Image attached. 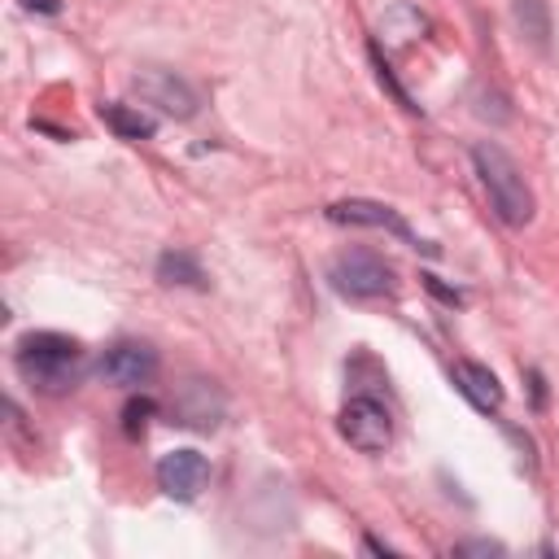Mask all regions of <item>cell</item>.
I'll return each mask as SVG.
<instances>
[{
    "instance_id": "cell-3",
    "label": "cell",
    "mask_w": 559,
    "mask_h": 559,
    "mask_svg": "<svg viewBox=\"0 0 559 559\" xmlns=\"http://www.w3.org/2000/svg\"><path fill=\"white\" fill-rule=\"evenodd\" d=\"M332 284L345 297H384L393 293V266L371 249H345L332 262Z\"/></svg>"
},
{
    "instance_id": "cell-6",
    "label": "cell",
    "mask_w": 559,
    "mask_h": 559,
    "mask_svg": "<svg viewBox=\"0 0 559 559\" xmlns=\"http://www.w3.org/2000/svg\"><path fill=\"white\" fill-rule=\"evenodd\" d=\"M205 480H210V463H205V454H197V450H170V454H162V463H157V485H162V493L175 498V502H192V498L205 489Z\"/></svg>"
},
{
    "instance_id": "cell-12",
    "label": "cell",
    "mask_w": 559,
    "mask_h": 559,
    "mask_svg": "<svg viewBox=\"0 0 559 559\" xmlns=\"http://www.w3.org/2000/svg\"><path fill=\"white\" fill-rule=\"evenodd\" d=\"M515 22L524 26V35H528L537 48H546L550 26H546V9H542V0H515Z\"/></svg>"
},
{
    "instance_id": "cell-14",
    "label": "cell",
    "mask_w": 559,
    "mask_h": 559,
    "mask_svg": "<svg viewBox=\"0 0 559 559\" xmlns=\"http://www.w3.org/2000/svg\"><path fill=\"white\" fill-rule=\"evenodd\" d=\"M454 555H502V546H498V542L476 537V542H459V546H454Z\"/></svg>"
},
{
    "instance_id": "cell-2",
    "label": "cell",
    "mask_w": 559,
    "mask_h": 559,
    "mask_svg": "<svg viewBox=\"0 0 559 559\" xmlns=\"http://www.w3.org/2000/svg\"><path fill=\"white\" fill-rule=\"evenodd\" d=\"M472 162H476V175H480V183H485V192L493 201V214L507 227H524L533 218V192H528L520 166L511 162V153L485 140V144L472 148Z\"/></svg>"
},
{
    "instance_id": "cell-7",
    "label": "cell",
    "mask_w": 559,
    "mask_h": 559,
    "mask_svg": "<svg viewBox=\"0 0 559 559\" xmlns=\"http://www.w3.org/2000/svg\"><path fill=\"white\" fill-rule=\"evenodd\" d=\"M135 92H140V100L157 105L170 118H192L197 114V92L170 70H140L135 74Z\"/></svg>"
},
{
    "instance_id": "cell-4",
    "label": "cell",
    "mask_w": 559,
    "mask_h": 559,
    "mask_svg": "<svg viewBox=\"0 0 559 559\" xmlns=\"http://www.w3.org/2000/svg\"><path fill=\"white\" fill-rule=\"evenodd\" d=\"M336 428H341V437H345L354 450H362V454H380V450L393 441V419H389V411H384L376 397H349V402L341 406Z\"/></svg>"
},
{
    "instance_id": "cell-9",
    "label": "cell",
    "mask_w": 559,
    "mask_h": 559,
    "mask_svg": "<svg viewBox=\"0 0 559 559\" xmlns=\"http://www.w3.org/2000/svg\"><path fill=\"white\" fill-rule=\"evenodd\" d=\"M454 384H459V393H463L472 406H480V411H498V406H502V384H498V376H493L489 367H480V362H454Z\"/></svg>"
},
{
    "instance_id": "cell-10",
    "label": "cell",
    "mask_w": 559,
    "mask_h": 559,
    "mask_svg": "<svg viewBox=\"0 0 559 559\" xmlns=\"http://www.w3.org/2000/svg\"><path fill=\"white\" fill-rule=\"evenodd\" d=\"M100 122H105L118 140H148V135L157 131V122H153L144 109L118 105V100H105V105H100Z\"/></svg>"
},
{
    "instance_id": "cell-8",
    "label": "cell",
    "mask_w": 559,
    "mask_h": 559,
    "mask_svg": "<svg viewBox=\"0 0 559 559\" xmlns=\"http://www.w3.org/2000/svg\"><path fill=\"white\" fill-rule=\"evenodd\" d=\"M328 218H332V223H354V227H384V231H393V236H402V240H415L411 227H406V218H402L393 205H384V201L349 197V201L328 205Z\"/></svg>"
},
{
    "instance_id": "cell-13",
    "label": "cell",
    "mask_w": 559,
    "mask_h": 559,
    "mask_svg": "<svg viewBox=\"0 0 559 559\" xmlns=\"http://www.w3.org/2000/svg\"><path fill=\"white\" fill-rule=\"evenodd\" d=\"M148 415H153V402H148V397H135V402H127V411H122V428L135 437V432L148 424Z\"/></svg>"
},
{
    "instance_id": "cell-11",
    "label": "cell",
    "mask_w": 559,
    "mask_h": 559,
    "mask_svg": "<svg viewBox=\"0 0 559 559\" xmlns=\"http://www.w3.org/2000/svg\"><path fill=\"white\" fill-rule=\"evenodd\" d=\"M157 280L162 284H183V288H205V275H201L197 258L183 253V249H170V253L157 258Z\"/></svg>"
},
{
    "instance_id": "cell-15",
    "label": "cell",
    "mask_w": 559,
    "mask_h": 559,
    "mask_svg": "<svg viewBox=\"0 0 559 559\" xmlns=\"http://www.w3.org/2000/svg\"><path fill=\"white\" fill-rule=\"evenodd\" d=\"M26 9H35V13H57L61 9V0H22Z\"/></svg>"
},
{
    "instance_id": "cell-1",
    "label": "cell",
    "mask_w": 559,
    "mask_h": 559,
    "mask_svg": "<svg viewBox=\"0 0 559 559\" xmlns=\"http://www.w3.org/2000/svg\"><path fill=\"white\" fill-rule=\"evenodd\" d=\"M83 367V349L79 341L61 336V332H31L17 345V376L39 389V393H66L74 389Z\"/></svg>"
},
{
    "instance_id": "cell-16",
    "label": "cell",
    "mask_w": 559,
    "mask_h": 559,
    "mask_svg": "<svg viewBox=\"0 0 559 559\" xmlns=\"http://www.w3.org/2000/svg\"><path fill=\"white\" fill-rule=\"evenodd\" d=\"M424 284H428V288H432V293H437V297H445V301H463V297H459V293H450V288H441V284H437V280H432V275H424Z\"/></svg>"
},
{
    "instance_id": "cell-5",
    "label": "cell",
    "mask_w": 559,
    "mask_h": 559,
    "mask_svg": "<svg viewBox=\"0 0 559 559\" xmlns=\"http://www.w3.org/2000/svg\"><path fill=\"white\" fill-rule=\"evenodd\" d=\"M100 380L109 384H122V389H135V384H148L153 371H157V349L144 345V341H118L105 349L100 358Z\"/></svg>"
}]
</instances>
